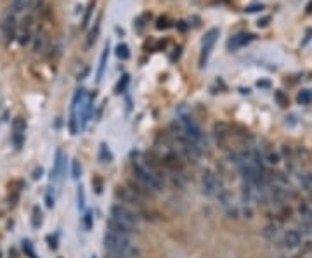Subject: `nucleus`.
<instances>
[{
	"label": "nucleus",
	"mask_w": 312,
	"mask_h": 258,
	"mask_svg": "<svg viewBox=\"0 0 312 258\" xmlns=\"http://www.w3.org/2000/svg\"><path fill=\"white\" fill-rule=\"evenodd\" d=\"M42 175H44V168H42V166H37V168L31 172V179H33V181H38V179H42Z\"/></svg>",
	"instance_id": "f704fd0d"
},
{
	"label": "nucleus",
	"mask_w": 312,
	"mask_h": 258,
	"mask_svg": "<svg viewBox=\"0 0 312 258\" xmlns=\"http://www.w3.org/2000/svg\"><path fill=\"white\" fill-rule=\"evenodd\" d=\"M111 217H113L114 220L121 222V224L129 225V227H134V229H137V224H139V215L134 213L132 210L123 206L121 203H116L111 206Z\"/></svg>",
	"instance_id": "423d86ee"
},
{
	"label": "nucleus",
	"mask_w": 312,
	"mask_h": 258,
	"mask_svg": "<svg viewBox=\"0 0 312 258\" xmlns=\"http://www.w3.org/2000/svg\"><path fill=\"white\" fill-rule=\"evenodd\" d=\"M23 248H25V251H26V253H28V257H29V258H37V257H35V253H33V248H31V244H29V241H28V239L23 241Z\"/></svg>",
	"instance_id": "72a5a7b5"
},
{
	"label": "nucleus",
	"mask_w": 312,
	"mask_h": 258,
	"mask_svg": "<svg viewBox=\"0 0 312 258\" xmlns=\"http://www.w3.org/2000/svg\"><path fill=\"white\" fill-rule=\"evenodd\" d=\"M258 87H269V81H258Z\"/></svg>",
	"instance_id": "79ce46f5"
},
{
	"label": "nucleus",
	"mask_w": 312,
	"mask_h": 258,
	"mask_svg": "<svg viewBox=\"0 0 312 258\" xmlns=\"http://www.w3.org/2000/svg\"><path fill=\"white\" fill-rule=\"evenodd\" d=\"M305 12H307V14H312V0L305 5Z\"/></svg>",
	"instance_id": "a19ab883"
},
{
	"label": "nucleus",
	"mask_w": 312,
	"mask_h": 258,
	"mask_svg": "<svg viewBox=\"0 0 312 258\" xmlns=\"http://www.w3.org/2000/svg\"><path fill=\"white\" fill-rule=\"evenodd\" d=\"M254 38H255L254 33H246V31H243V33H238V35H234L232 38H229L227 49H229V51H238V49L248 45L250 42L254 40Z\"/></svg>",
	"instance_id": "1a4fd4ad"
},
{
	"label": "nucleus",
	"mask_w": 312,
	"mask_h": 258,
	"mask_svg": "<svg viewBox=\"0 0 312 258\" xmlns=\"http://www.w3.org/2000/svg\"><path fill=\"white\" fill-rule=\"evenodd\" d=\"M80 177H82V163L78 159H73L71 161V179L78 181Z\"/></svg>",
	"instance_id": "a878e982"
},
{
	"label": "nucleus",
	"mask_w": 312,
	"mask_h": 258,
	"mask_svg": "<svg viewBox=\"0 0 312 258\" xmlns=\"http://www.w3.org/2000/svg\"><path fill=\"white\" fill-rule=\"evenodd\" d=\"M12 144L16 149H21L25 146V133H16L12 132Z\"/></svg>",
	"instance_id": "cd10ccee"
},
{
	"label": "nucleus",
	"mask_w": 312,
	"mask_h": 258,
	"mask_svg": "<svg viewBox=\"0 0 312 258\" xmlns=\"http://www.w3.org/2000/svg\"><path fill=\"white\" fill-rule=\"evenodd\" d=\"M264 9V4H254V5H248V7H245V12L246 14H252V12H258Z\"/></svg>",
	"instance_id": "473e14b6"
},
{
	"label": "nucleus",
	"mask_w": 312,
	"mask_h": 258,
	"mask_svg": "<svg viewBox=\"0 0 312 258\" xmlns=\"http://www.w3.org/2000/svg\"><path fill=\"white\" fill-rule=\"evenodd\" d=\"M111 159H113V155L110 153L108 146L103 142V144H101V148H99V161L101 163H110Z\"/></svg>",
	"instance_id": "b1692460"
},
{
	"label": "nucleus",
	"mask_w": 312,
	"mask_h": 258,
	"mask_svg": "<svg viewBox=\"0 0 312 258\" xmlns=\"http://www.w3.org/2000/svg\"><path fill=\"white\" fill-rule=\"evenodd\" d=\"M54 192L52 191H47L45 192V206L47 208H54Z\"/></svg>",
	"instance_id": "2f4dec72"
},
{
	"label": "nucleus",
	"mask_w": 312,
	"mask_h": 258,
	"mask_svg": "<svg viewBox=\"0 0 312 258\" xmlns=\"http://www.w3.org/2000/svg\"><path fill=\"white\" fill-rule=\"evenodd\" d=\"M16 30H18V23H16V14L14 12H9L7 16L2 21V33L7 44H11L16 38Z\"/></svg>",
	"instance_id": "6e6552de"
},
{
	"label": "nucleus",
	"mask_w": 312,
	"mask_h": 258,
	"mask_svg": "<svg viewBox=\"0 0 312 258\" xmlns=\"http://www.w3.org/2000/svg\"><path fill=\"white\" fill-rule=\"evenodd\" d=\"M311 38H312V30H309V31H307V38H305V40L302 42V45H307V42L311 40Z\"/></svg>",
	"instance_id": "ea45409f"
},
{
	"label": "nucleus",
	"mask_w": 312,
	"mask_h": 258,
	"mask_svg": "<svg viewBox=\"0 0 312 258\" xmlns=\"http://www.w3.org/2000/svg\"><path fill=\"white\" fill-rule=\"evenodd\" d=\"M129 81H130V77L127 73L123 75V77L118 80V83H116V87H114V94L116 96H120V94H123V92H127V87H129Z\"/></svg>",
	"instance_id": "dca6fc26"
},
{
	"label": "nucleus",
	"mask_w": 312,
	"mask_h": 258,
	"mask_svg": "<svg viewBox=\"0 0 312 258\" xmlns=\"http://www.w3.org/2000/svg\"><path fill=\"white\" fill-rule=\"evenodd\" d=\"M94 7H96V0H90V4H88L87 9H85L84 18H82V28H87V26H88L90 18H92V12H94Z\"/></svg>",
	"instance_id": "6ab92c4d"
},
{
	"label": "nucleus",
	"mask_w": 312,
	"mask_h": 258,
	"mask_svg": "<svg viewBox=\"0 0 312 258\" xmlns=\"http://www.w3.org/2000/svg\"><path fill=\"white\" fill-rule=\"evenodd\" d=\"M92 258H97V257H92Z\"/></svg>",
	"instance_id": "37998d69"
},
{
	"label": "nucleus",
	"mask_w": 312,
	"mask_h": 258,
	"mask_svg": "<svg viewBox=\"0 0 312 258\" xmlns=\"http://www.w3.org/2000/svg\"><path fill=\"white\" fill-rule=\"evenodd\" d=\"M104 248H106L110 253L118 255V257H134V255L139 253V250L134 246L130 236L111 232V231H108V232L104 234Z\"/></svg>",
	"instance_id": "7ed1b4c3"
},
{
	"label": "nucleus",
	"mask_w": 312,
	"mask_h": 258,
	"mask_svg": "<svg viewBox=\"0 0 312 258\" xmlns=\"http://www.w3.org/2000/svg\"><path fill=\"white\" fill-rule=\"evenodd\" d=\"M269 23H271V16H265V18L258 19L257 26H258V28H265V26H269Z\"/></svg>",
	"instance_id": "c9c22d12"
},
{
	"label": "nucleus",
	"mask_w": 312,
	"mask_h": 258,
	"mask_svg": "<svg viewBox=\"0 0 312 258\" xmlns=\"http://www.w3.org/2000/svg\"><path fill=\"white\" fill-rule=\"evenodd\" d=\"M47 241H49V248H51V250H56V248H57V237H52V236H49L47 237Z\"/></svg>",
	"instance_id": "4c0bfd02"
},
{
	"label": "nucleus",
	"mask_w": 312,
	"mask_h": 258,
	"mask_svg": "<svg viewBox=\"0 0 312 258\" xmlns=\"http://www.w3.org/2000/svg\"><path fill=\"white\" fill-rule=\"evenodd\" d=\"M92 187H94L96 194H103V189H104L103 179H101V177H94V179H92Z\"/></svg>",
	"instance_id": "c85d7f7f"
},
{
	"label": "nucleus",
	"mask_w": 312,
	"mask_h": 258,
	"mask_svg": "<svg viewBox=\"0 0 312 258\" xmlns=\"http://www.w3.org/2000/svg\"><path fill=\"white\" fill-rule=\"evenodd\" d=\"M77 201H78V210L84 211V210H85V205H87V198H85V189H84V185H78Z\"/></svg>",
	"instance_id": "393cba45"
},
{
	"label": "nucleus",
	"mask_w": 312,
	"mask_h": 258,
	"mask_svg": "<svg viewBox=\"0 0 312 258\" xmlns=\"http://www.w3.org/2000/svg\"><path fill=\"white\" fill-rule=\"evenodd\" d=\"M64 165H66V156H64V153H62L61 149H57V151H56V156H54V168H52V172H51L52 181H57V179H61V174H62V170H64Z\"/></svg>",
	"instance_id": "9d476101"
},
{
	"label": "nucleus",
	"mask_w": 312,
	"mask_h": 258,
	"mask_svg": "<svg viewBox=\"0 0 312 258\" xmlns=\"http://www.w3.org/2000/svg\"><path fill=\"white\" fill-rule=\"evenodd\" d=\"M12 132L16 133H25L26 132V120L23 116H16L12 120Z\"/></svg>",
	"instance_id": "a211bd4d"
},
{
	"label": "nucleus",
	"mask_w": 312,
	"mask_h": 258,
	"mask_svg": "<svg viewBox=\"0 0 312 258\" xmlns=\"http://www.w3.org/2000/svg\"><path fill=\"white\" fill-rule=\"evenodd\" d=\"M116 57L118 59H121V61H127L130 57V49H129V45L127 44H118L116 45Z\"/></svg>",
	"instance_id": "aec40b11"
},
{
	"label": "nucleus",
	"mask_w": 312,
	"mask_h": 258,
	"mask_svg": "<svg viewBox=\"0 0 312 258\" xmlns=\"http://www.w3.org/2000/svg\"><path fill=\"white\" fill-rule=\"evenodd\" d=\"M201 185H203V192L208 196H215L221 192V185L217 182V177L212 170H205L201 175Z\"/></svg>",
	"instance_id": "0eeeda50"
},
{
	"label": "nucleus",
	"mask_w": 312,
	"mask_h": 258,
	"mask_svg": "<svg viewBox=\"0 0 312 258\" xmlns=\"http://www.w3.org/2000/svg\"><path fill=\"white\" fill-rule=\"evenodd\" d=\"M87 75H88V68H85V70L82 71V73H78V78H77V80H78V81H80V80H84V78L87 77Z\"/></svg>",
	"instance_id": "58836bf2"
},
{
	"label": "nucleus",
	"mask_w": 312,
	"mask_h": 258,
	"mask_svg": "<svg viewBox=\"0 0 312 258\" xmlns=\"http://www.w3.org/2000/svg\"><path fill=\"white\" fill-rule=\"evenodd\" d=\"M274 101L279 107H288L290 106V99L283 90H274Z\"/></svg>",
	"instance_id": "f3484780"
},
{
	"label": "nucleus",
	"mask_w": 312,
	"mask_h": 258,
	"mask_svg": "<svg viewBox=\"0 0 312 258\" xmlns=\"http://www.w3.org/2000/svg\"><path fill=\"white\" fill-rule=\"evenodd\" d=\"M84 227H85V231H90L92 229V225H94V217H92V213L90 211H87V213L84 215Z\"/></svg>",
	"instance_id": "c756f323"
},
{
	"label": "nucleus",
	"mask_w": 312,
	"mask_h": 258,
	"mask_svg": "<svg viewBox=\"0 0 312 258\" xmlns=\"http://www.w3.org/2000/svg\"><path fill=\"white\" fill-rule=\"evenodd\" d=\"M108 231H111V232H116V234H125V236H130V234L136 232L137 229L129 227V225L121 224V222L114 220L113 217H110V218H108Z\"/></svg>",
	"instance_id": "f8f14e48"
},
{
	"label": "nucleus",
	"mask_w": 312,
	"mask_h": 258,
	"mask_svg": "<svg viewBox=\"0 0 312 258\" xmlns=\"http://www.w3.org/2000/svg\"><path fill=\"white\" fill-rule=\"evenodd\" d=\"M132 174L141 184H144L154 194L163 189V179L158 170L151 165V161L141 159L139 155H136V153H132Z\"/></svg>",
	"instance_id": "f257e3e1"
},
{
	"label": "nucleus",
	"mask_w": 312,
	"mask_h": 258,
	"mask_svg": "<svg viewBox=\"0 0 312 258\" xmlns=\"http://www.w3.org/2000/svg\"><path fill=\"white\" fill-rule=\"evenodd\" d=\"M42 222H44V215H42V210L38 206H35L33 211H31V225H33L35 229H38L42 225Z\"/></svg>",
	"instance_id": "4be33fe9"
},
{
	"label": "nucleus",
	"mask_w": 312,
	"mask_h": 258,
	"mask_svg": "<svg viewBox=\"0 0 312 258\" xmlns=\"http://www.w3.org/2000/svg\"><path fill=\"white\" fill-rule=\"evenodd\" d=\"M116 198L121 199L123 203L134 205V206H142V205L146 203V199H147L146 196H144L141 191H137V189L134 187L130 182L127 185H118Z\"/></svg>",
	"instance_id": "20e7f679"
},
{
	"label": "nucleus",
	"mask_w": 312,
	"mask_h": 258,
	"mask_svg": "<svg viewBox=\"0 0 312 258\" xmlns=\"http://www.w3.org/2000/svg\"><path fill=\"white\" fill-rule=\"evenodd\" d=\"M99 31H101V16H97V19H96V23H94V26L90 28V31H88V35H87V49H90L92 45L96 44V40H97V37H99Z\"/></svg>",
	"instance_id": "4468645a"
},
{
	"label": "nucleus",
	"mask_w": 312,
	"mask_h": 258,
	"mask_svg": "<svg viewBox=\"0 0 312 258\" xmlns=\"http://www.w3.org/2000/svg\"><path fill=\"white\" fill-rule=\"evenodd\" d=\"M177 114H179V123H180V127H182L184 133H186V135L189 137L196 146H198L199 151L201 153L206 151V149H208V140H206L201 127H199L198 123H196V120L193 118V114L189 113L186 107H180Z\"/></svg>",
	"instance_id": "f03ea898"
},
{
	"label": "nucleus",
	"mask_w": 312,
	"mask_h": 258,
	"mask_svg": "<svg viewBox=\"0 0 312 258\" xmlns=\"http://www.w3.org/2000/svg\"><path fill=\"white\" fill-rule=\"evenodd\" d=\"M300 243H302V234L298 231H286L283 239H281V246L288 248V250H293V248L300 246Z\"/></svg>",
	"instance_id": "9b49d317"
},
{
	"label": "nucleus",
	"mask_w": 312,
	"mask_h": 258,
	"mask_svg": "<svg viewBox=\"0 0 312 258\" xmlns=\"http://www.w3.org/2000/svg\"><path fill=\"white\" fill-rule=\"evenodd\" d=\"M108 57H110V44L104 45L103 54H101L99 68H97V75H96V81H97V83H101V81H103L104 71H106V66H108Z\"/></svg>",
	"instance_id": "ddd939ff"
},
{
	"label": "nucleus",
	"mask_w": 312,
	"mask_h": 258,
	"mask_svg": "<svg viewBox=\"0 0 312 258\" xmlns=\"http://www.w3.org/2000/svg\"><path fill=\"white\" fill-rule=\"evenodd\" d=\"M297 101H298V104H302V106H305V104H311L312 103V92H311V90H307V89L300 90V92H298V96H297Z\"/></svg>",
	"instance_id": "5701e85b"
},
{
	"label": "nucleus",
	"mask_w": 312,
	"mask_h": 258,
	"mask_svg": "<svg viewBox=\"0 0 312 258\" xmlns=\"http://www.w3.org/2000/svg\"><path fill=\"white\" fill-rule=\"evenodd\" d=\"M169 21H167V19H163V18H160L158 19V23H156V28H158V30H165V28H169Z\"/></svg>",
	"instance_id": "e433bc0d"
},
{
	"label": "nucleus",
	"mask_w": 312,
	"mask_h": 258,
	"mask_svg": "<svg viewBox=\"0 0 312 258\" xmlns=\"http://www.w3.org/2000/svg\"><path fill=\"white\" fill-rule=\"evenodd\" d=\"M29 0H12V12L18 14V12L25 11V7H28Z\"/></svg>",
	"instance_id": "bb28decb"
},
{
	"label": "nucleus",
	"mask_w": 312,
	"mask_h": 258,
	"mask_svg": "<svg viewBox=\"0 0 312 258\" xmlns=\"http://www.w3.org/2000/svg\"><path fill=\"white\" fill-rule=\"evenodd\" d=\"M219 35H221L219 28H210V30L205 33V37H203L201 52H199V59H198V64H199V68H201V70L206 66V63H208V57H210V54H212L213 47H215Z\"/></svg>",
	"instance_id": "39448f33"
},
{
	"label": "nucleus",
	"mask_w": 312,
	"mask_h": 258,
	"mask_svg": "<svg viewBox=\"0 0 312 258\" xmlns=\"http://www.w3.org/2000/svg\"><path fill=\"white\" fill-rule=\"evenodd\" d=\"M298 181H300L302 187L312 194V174H300L298 175Z\"/></svg>",
	"instance_id": "412c9836"
},
{
	"label": "nucleus",
	"mask_w": 312,
	"mask_h": 258,
	"mask_svg": "<svg viewBox=\"0 0 312 258\" xmlns=\"http://www.w3.org/2000/svg\"><path fill=\"white\" fill-rule=\"evenodd\" d=\"M265 159H267L271 165H278V163H279V155H278V153H274V151H269L267 155H265Z\"/></svg>",
	"instance_id": "7c9ffc66"
},
{
	"label": "nucleus",
	"mask_w": 312,
	"mask_h": 258,
	"mask_svg": "<svg viewBox=\"0 0 312 258\" xmlns=\"http://www.w3.org/2000/svg\"><path fill=\"white\" fill-rule=\"evenodd\" d=\"M47 45V35H45L44 30H38L37 35H35V52H42Z\"/></svg>",
	"instance_id": "2eb2a0df"
}]
</instances>
